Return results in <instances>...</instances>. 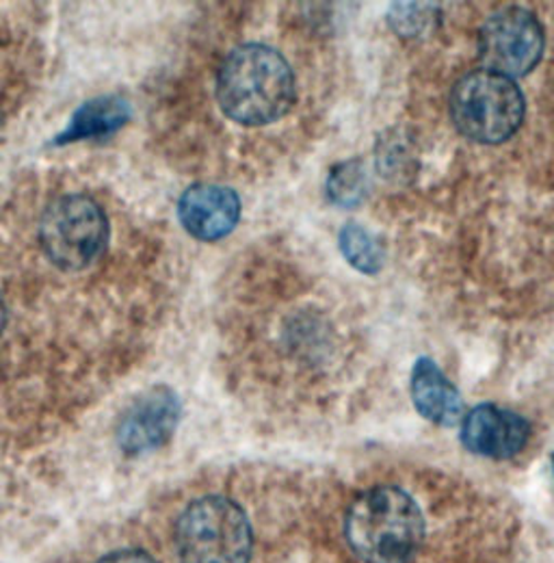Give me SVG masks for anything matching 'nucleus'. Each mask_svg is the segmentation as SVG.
Wrapping results in <instances>:
<instances>
[{"mask_svg": "<svg viewBox=\"0 0 554 563\" xmlns=\"http://www.w3.org/2000/svg\"><path fill=\"white\" fill-rule=\"evenodd\" d=\"M176 547L182 563H250L252 525L234 500L204 496L182 511Z\"/></svg>", "mask_w": 554, "mask_h": 563, "instance_id": "obj_4", "label": "nucleus"}, {"mask_svg": "<svg viewBox=\"0 0 554 563\" xmlns=\"http://www.w3.org/2000/svg\"><path fill=\"white\" fill-rule=\"evenodd\" d=\"M4 323H7V308H4V299H2V295H0V334H2V330H4Z\"/></svg>", "mask_w": 554, "mask_h": 563, "instance_id": "obj_16", "label": "nucleus"}, {"mask_svg": "<svg viewBox=\"0 0 554 563\" xmlns=\"http://www.w3.org/2000/svg\"><path fill=\"white\" fill-rule=\"evenodd\" d=\"M328 198L343 209L357 207L366 196V172L359 161H345L330 172Z\"/></svg>", "mask_w": 554, "mask_h": 563, "instance_id": "obj_13", "label": "nucleus"}, {"mask_svg": "<svg viewBox=\"0 0 554 563\" xmlns=\"http://www.w3.org/2000/svg\"><path fill=\"white\" fill-rule=\"evenodd\" d=\"M431 4H395L390 11V22L399 35L414 37L426 29V22L433 18V13H426Z\"/></svg>", "mask_w": 554, "mask_h": 563, "instance_id": "obj_14", "label": "nucleus"}, {"mask_svg": "<svg viewBox=\"0 0 554 563\" xmlns=\"http://www.w3.org/2000/svg\"><path fill=\"white\" fill-rule=\"evenodd\" d=\"M345 533L362 562L408 563L422 547L424 516L406 490L377 486L351 503Z\"/></svg>", "mask_w": 554, "mask_h": 563, "instance_id": "obj_2", "label": "nucleus"}, {"mask_svg": "<svg viewBox=\"0 0 554 563\" xmlns=\"http://www.w3.org/2000/svg\"><path fill=\"white\" fill-rule=\"evenodd\" d=\"M178 219L191 236L219 241L236 228L241 198L228 187L193 185L178 200Z\"/></svg>", "mask_w": 554, "mask_h": 563, "instance_id": "obj_9", "label": "nucleus"}, {"mask_svg": "<svg viewBox=\"0 0 554 563\" xmlns=\"http://www.w3.org/2000/svg\"><path fill=\"white\" fill-rule=\"evenodd\" d=\"M339 247L346 263L364 276H375L386 265L384 243L362 223L348 221L339 234Z\"/></svg>", "mask_w": 554, "mask_h": 563, "instance_id": "obj_12", "label": "nucleus"}, {"mask_svg": "<svg viewBox=\"0 0 554 563\" xmlns=\"http://www.w3.org/2000/svg\"><path fill=\"white\" fill-rule=\"evenodd\" d=\"M410 393L418 415L433 424L455 427L464 419V399L457 386L431 357L422 355L416 360Z\"/></svg>", "mask_w": 554, "mask_h": 563, "instance_id": "obj_10", "label": "nucleus"}, {"mask_svg": "<svg viewBox=\"0 0 554 563\" xmlns=\"http://www.w3.org/2000/svg\"><path fill=\"white\" fill-rule=\"evenodd\" d=\"M217 102L241 126H267L295 104V74L284 55L265 44L236 46L217 71Z\"/></svg>", "mask_w": 554, "mask_h": 563, "instance_id": "obj_1", "label": "nucleus"}, {"mask_svg": "<svg viewBox=\"0 0 554 563\" xmlns=\"http://www.w3.org/2000/svg\"><path fill=\"white\" fill-rule=\"evenodd\" d=\"M98 563H156V560L152 555H147L145 551L124 549V551H115V553L102 558Z\"/></svg>", "mask_w": 554, "mask_h": 563, "instance_id": "obj_15", "label": "nucleus"}, {"mask_svg": "<svg viewBox=\"0 0 554 563\" xmlns=\"http://www.w3.org/2000/svg\"><path fill=\"white\" fill-rule=\"evenodd\" d=\"M107 239V214L93 198L82 194L57 198L40 221L42 250L64 272L89 267L104 252Z\"/></svg>", "mask_w": 554, "mask_h": 563, "instance_id": "obj_5", "label": "nucleus"}, {"mask_svg": "<svg viewBox=\"0 0 554 563\" xmlns=\"http://www.w3.org/2000/svg\"><path fill=\"white\" fill-rule=\"evenodd\" d=\"M451 118L455 129L477 143H505L524 122L527 102L516 80L477 70L459 78L451 91Z\"/></svg>", "mask_w": 554, "mask_h": 563, "instance_id": "obj_3", "label": "nucleus"}, {"mask_svg": "<svg viewBox=\"0 0 554 563\" xmlns=\"http://www.w3.org/2000/svg\"><path fill=\"white\" fill-rule=\"evenodd\" d=\"M546 35L540 20L520 7L491 13L479 33V57L485 70L520 78L533 70L544 55Z\"/></svg>", "mask_w": 554, "mask_h": 563, "instance_id": "obj_6", "label": "nucleus"}, {"mask_svg": "<svg viewBox=\"0 0 554 563\" xmlns=\"http://www.w3.org/2000/svg\"><path fill=\"white\" fill-rule=\"evenodd\" d=\"M531 435V424L518 412L484 404L464 415L462 442L475 453L491 460H509L518 455Z\"/></svg>", "mask_w": 554, "mask_h": 563, "instance_id": "obj_8", "label": "nucleus"}, {"mask_svg": "<svg viewBox=\"0 0 554 563\" xmlns=\"http://www.w3.org/2000/svg\"><path fill=\"white\" fill-rule=\"evenodd\" d=\"M182 417L180 397L169 386H154L138 395L118 424V446L138 457L167 444Z\"/></svg>", "mask_w": 554, "mask_h": 563, "instance_id": "obj_7", "label": "nucleus"}, {"mask_svg": "<svg viewBox=\"0 0 554 563\" xmlns=\"http://www.w3.org/2000/svg\"><path fill=\"white\" fill-rule=\"evenodd\" d=\"M553 466H554V457H553Z\"/></svg>", "mask_w": 554, "mask_h": 563, "instance_id": "obj_17", "label": "nucleus"}, {"mask_svg": "<svg viewBox=\"0 0 554 563\" xmlns=\"http://www.w3.org/2000/svg\"><path fill=\"white\" fill-rule=\"evenodd\" d=\"M133 109L122 96H100L78 107L69 120L68 129L57 135V145L76 141L98 140L118 133L129 124Z\"/></svg>", "mask_w": 554, "mask_h": 563, "instance_id": "obj_11", "label": "nucleus"}]
</instances>
